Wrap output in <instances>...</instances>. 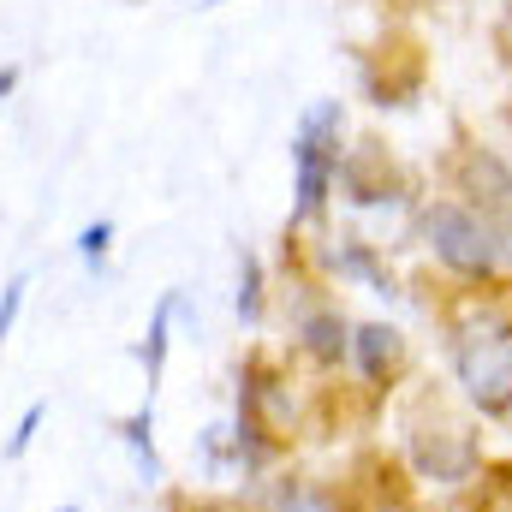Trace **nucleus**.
<instances>
[{"mask_svg":"<svg viewBox=\"0 0 512 512\" xmlns=\"http://www.w3.org/2000/svg\"><path fill=\"white\" fill-rule=\"evenodd\" d=\"M453 370L483 411H512V328L501 316H465L453 334Z\"/></svg>","mask_w":512,"mask_h":512,"instance_id":"obj_1","label":"nucleus"},{"mask_svg":"<svg viewBox=\"0 0 512 512\" xmlns=\"http://www.w3.org/2000/svg\"><path fill=\"white\" fill-rule=\"evenodd\" d=\"M334 131H340V102H322L298 120L292 137V167H298V215H316L322 197H328V179L340 167V149H334Z\"/></svg>","mask_w":512,"mask_h":512,"instance_id":"obj_2","label":"nucleus"},{"mask_svg":"<svg viewBox=\"0 0 512 512\" xmlns=\"http://www.w3.org/2000/svg\"><path fill=\"white\" fill-rule=\"evenodd\" d=\"M423 239L435 245V256H441L447 268H459V274H489V268L501 262V245H495V233L483 227V215H471V209H459V203H435V209L423 215Z\"/></svg>","mask_w":512,"mask_h":512,"instance_id":"obj_3","label":"nucleus"},{"mask_svg":"<svg viewBox=\"0 0 512 512\" xmlns=\"http://www.w3.org/2000/svg\"><path fill=\"white\" fill-rule=\"evenodd\" d=\"M465 185L489 203V215H483V227L495 233V245H501V256L512 262V173L495 161V155H471L465 161Z\"/></svg>","mask_w":512,"mask_h":512,"instance_id":"obj_4","label":"nucleus"},{"mask_svg":"<svg viewBox=\"0 0 512 512\" xmlns=\"http://www.w3.org/2000/svg\"><path fill=\"white\" fill-rule=\"evenodd\" d=\"M417 465L435 477V483H459L465 471H471V447L447 429V435H423L417 441Z\"/></svg>","mask_w":512,"mask_h":512,"instance_id":"obj_5","label":"nucleus"},{"mask_svg":"<svg viewBox=\"0 0 512 512\" xmlns=\"http://www.w3.org/2000/svg\"><path fill=\"white\" fill-rule=\"evenodd\" d=\"M358 364H364V376H387V370L399 364V334L382 328V322L358 328Z\"/></svg>","mask_w":512,"mask_h":512,"instance_id":"obj_6","label":"nucleus"},{"mask_svg":"<svg viewBox=\"0 0 512 512\" xmlns=\"http://www.w3.org/2000/svg\"><path fill=\"white\" fill-rule=\"evenodd\" d=\"M304 346H310L322 364H334V358L346 352V322H340V316H328V310L304 316Z\"/></svg>","mask_w":512,"mask_h":512,"instance_id":"obj_7","label":"nucleus"},{"mask_svg":"<svg viewBox=\"0 0 512 512\" xmlns=\"http://www.w3.org/2000/svg\"><path fill=\"white\" fill-rule=\"evenodd\" d=\"M173 310H179V292H167V298H161V310H155V322H149V334H143V370H149V387L161 382V358H167V328H173Z\"/></svg>","mask_w":512,"mask_h":512,"instance_id":"obj_8","label":"nucleus"},{"mask_svg":"<svg viewBox=\"0 0 512 512\" xmlns=\"http://www.w3.org/2000/svg\"><path fill=\"white\" fill-rule=\"evenodd\" d=\"M120 435H126V447H131V459H137V471L155 483V477H161V459H155V441H149V405H143L137 417H126V423H120Z\"/></svg>","mask_w":512,"mask_h":512,"instance_id":"obj_9","label":"nucleus"},{"mask_svg":"<svg viewBox=\"0 0 512 512\" xmlns=\"http://www.w3.org/2000/svg\"><path fill=\"white\" fill-rule=\"evenodd\" d=\"M239 316H245V322L262 316V262H256V256L239 262Z\"/></svg>","mask_w":512,"mask_h":512,"instance_id":"obj_10","label":"nucleus"},{"mask_svg":"<svg viewBox=\"0 0 512 512\" xmlns=\"http://www.w3.org/2000/svg\"><path fill=\"white\" fill-rule=\"evenodd\" d=\"M42 411H48V405H30V411L18 417V429H12V441H6V459H24V447H30V435H36Z\"/></svg>","mask_w":512,"mask_h":512,"instance_id":"obj_11","label":"nucleus"},{"mask_svg":"<svg viewBox=\"0 0 512 512\" xmlns=\"http://www.w3.org/2000/svg\"><path fill=\"white\" fill-rule=\"evenodd\" d=\"M18 304H24V274L6 280V292H0V346H6V334H12V322H18Z\"/></svg>","mask_w":512,"mask_h":512,"instance_id":"obj_12","label":"nucleus"},{"mask_svg":"<svg viewBox=\"0 0 512 512\" xmlns=\"http://www.w3.org/2000/svg\"><path fill=\"white\" fill-rule=\"evenodd\" d=\"M108 245H114V227H108V221L84 227V239H78V251H84V262H102V256H108Z\"/></svg>","mask_w":512,"mask_h":512,"instance_id":"obj_13","label":"nucleus"},{"mask_svg":"<svg viewBox=\"0 0 512 512\" xmlns=\"http://www.w3.org/2000/svg\"><path fill=\"white\" fill-rule=\"evenodd\" d=\"M60 512H78V507H60Z\"/></svg>","mask_w":512,"mask_h":512,"instance_id":"obj_14","label":"nucleus"},{"mask_svg":"<svg viewBox=\"0 0 512 512\" xmlns=\"http://www.w3.org/2000/svg\"><path fill=\"white\" fill-rule=\"evenodd\" d=\"M203 6H215V0H203Z\"/></svg>","mask_w":512,"mask_h":512,"instance_id":"obj_15","label":"nucleus"}]
</instances>
